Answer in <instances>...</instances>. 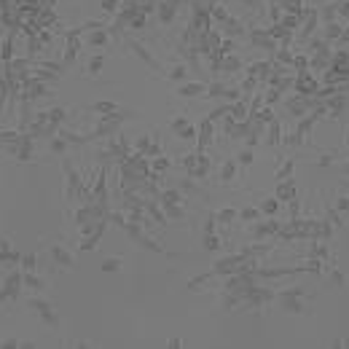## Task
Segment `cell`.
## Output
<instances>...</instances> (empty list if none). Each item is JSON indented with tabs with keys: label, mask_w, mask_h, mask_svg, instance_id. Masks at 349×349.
I'll return each instance as SVG.
<instances>
[{
	"label": "cell",
	"mask_w": 349,
	"mask_h": 349,
	"mask_svg": "<svg viewBox=\"0 0 349 349\" xmlns=\"http://www.w3.org/2000/svg\"><path fill=\"white\" fill-rule=\"evenodd\" d=\"M49 255L54 258V263H59V266H73V255L67 253L65 247H59V244H51V247H49Z\"/></svg>",
	"instance_id": "7a4b0ae2"
},
{
	"label": "cell",
	"mask_w": 349,
	"mask_h": 349,
	"mask_svg": "<svg viewBox=\"0 0 349 349\" xmlns=\"http://www.w3.org/2000/svg\"><path fill=\"white\" fill-rule=\"evenodd\" d=\"M19 268H22V271H35V268H38V255H35V253H30V255H22Z\"/></svg>",
	"instance_id": "277c9868"
},
{
	"label": "cell",
	"mask_w": 349,
	"mask_h": 349,
	"mask_svg": "<svg viewBox=\"0 0 349 349\" xmlns=\"http://www.w3.org/2000/svg\"><path fill=\"white\" fill-rule=\"evenodd\" d=\"M100 67H102V59H100V56H97V59H91V65H89V70H91V73H97Z\"/></svg>",
	"instance_id": "9c48e42d"
},
{
	"label": "cell",
	"mask_w": 349,
	"mask_h": 349,
	"mask_svg": "<svg viewBox=\"0 0 349 349\" xmlns=\"http://www.w3.org/2000/svg\"><path fill=\"white\" fill-rule=\"evenodd\" d=\"M105 43V32H94V35H89V46H102Z\"/></svg>",
	"instance_id": "5b68a950"
},
{
	"label": "cell",
	"mask_w": 349,
	"mask_h": 349,
	"mask_svg": "<svg viewBox=\"0 0 349 349\" xmlns=\"http://www.w3.org/2000/svg\"><path fill=\"white\" fill-rule=\"evenodd\" d=\"M0 347H5V349H11V347H22V341H19V339H3V341H0Z\"/></svg>",
	"instance_id": "52a82bcc"
},
{
	"label": "cell",
	"mask_w": 349,
	"mask_h": 349,
	"mask_svg": "<svg viewBox=\"0 0 349 349\" xmlns=\"http://www.w3.org/2000/svg\"><path fill=\"white\" fill-rule=\"evenodd\" d=\"M51 151H54V153H65V137H62V140H51Z\"/></svg>",
	"instance_id": "8992f818"
},
{
	"label": "cell",
	"mask_w": 349,
	"mask_h": 349,
	"mask_svg": "<svg viewBox=\"0 0 349 349\" xmlns=\"http://www.w3.org/2000/svg\"><path fill=\"white\" fill-rule=\"evenodd\" d=\"M27 306H30L32 312L41 314V320H43L46 325H49V328H56V325H59V314L51 309L49 301H43V298H30V301H27Z\"/></svg>",
	"instance_id": "6da1fadb"
},
{
	"label": "cell",
	"mask_w": 349,
	"mask_h": 349,
	"mask_svg": "<svg viewBox=\"0 0 349 349\" xmlns=\"http://www.w3.org/2000/svg\"><path fill=\"white\" fill-rule=\"evenodd\" d=\"M118 266H121L118 261H105V263H102V268H105V271H116Z\"/></svg>",
	"instance_id": "ba28073f"
},
{
	"label": "cell",
	"mask_w": 349,
	"mask_h": 349,
	"mask_svg": "<svg viewBox=\"0 0 349 349\" xmlns=\"http://www.w3.org/2000/svg\"><path fill=\"white\" fill-rule=\"evenodd\" d=\"M102 5H105V8H116V0H105Z\"/></svg>",
	"instance_id": "30bf717a"
},
{
	"label": "cell",
	"mask_w": 349,
	"mask_h": 349,
	"mask_svg": "<svg viewBox=\"0 0 349 349\" xmlns=\"http://www.w3.org/2000/svg\"><path fill=\"white\" fill-rule=\"evenodd\" d=\"M22 285L30 290H46V279H41L35 271H22Z\"/></svg>",
	"instance_id": "3957f363"
}]
</instances>
